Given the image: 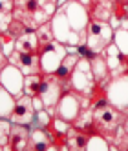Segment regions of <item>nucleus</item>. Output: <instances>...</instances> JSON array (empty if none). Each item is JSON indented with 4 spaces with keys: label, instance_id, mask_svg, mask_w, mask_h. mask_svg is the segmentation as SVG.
Here are the masks:
<instances>
[{
    "label": "nucleus",
    "instance_id": "nucleus-1",
    "mask_svg": "<svg viewBox=\"0 0 128 151\" xmlns=\"http://www.w3.org/2000/svg\"><path fill=\"white\" fill-rule=\"evenodd\" d=\"M93 122H95V127H97V133L103 135L110 144H113L115 131L119 126H123L124 116H123V111L108 104L101 109H93Z\"/></svg>",
    "mask_w": 128,
    "mask_h": 151
},
{
    "label": "nucleus",
    "instance_id": "nucleus-2",
    "mask_svg": "<svg viewBox=\"0 0 128 151\" xmlns=\"http://www.w3.org/2000/svg\"><path fill=\"white\" fill-rule=\"evenodd\" d=\"M113 42V26L110 22L101 20H90L86 31H84V44H86L95 55L103 53Z\"/></svg>",
    "mask_w": 128,
    "mask_h": 151
},
{
    "label": "nucleus",
    "instance_id": "nucleus-3",
    "mask_svg": "<svg viewBox=\"0 0 128 151\" xmlns=\"http://www.w3.org/2000/svg\"><path fill=\"white\" fill-rule=\"evenodd\" d=\"M82 107H90L88 106V96H82L81 93L68 89L64 91V95L60 96V100L57 102L55 109H53V115L66 120L70 124H73V120L79 116V113L82 111Z\"/></svg>",
    "mask_w": 128,
    "mask_h": 151
},
{
    "label": "nucleus",
    "instance_id": "nucleus-4",
    "mask_svg": "<svg viewBox=\"0 0 128 151\" xmlns=\"http://www.w3.org/2000/svg\"><path fill=\"white\" fill-rule=\"evenodd\" d=\"M66 55H68V46H64L59 40H51L48 44H42L39 49L40 71L42 73H55Z\"/></svg>",
    "mask_w": 128,
    "mask_h": 151
},
{
    "label": "nucleus",
    "instance_id": "nucleus-5",
    "mask_svg": "<svg viewBox=\"0 0 128 151\" xmlns=\"http://www.w3.org/2000/svg\"><path fill=\"white\" fill-rule=\"evenodd\" d=\"M93 86H95V78H93V73H92V68H90V60L81 58L79 64H77V68L71 73L70 88L73 91L81 93L82 96H90Z\"/></svg>",
    "mask_w": 128,
    "mask_h": 151
},
{
    "label": "nucleus",
    "instance_id": "nucleus-6",
    "mask_svg": "<svg viewBox=\"0 0 128 151\" xmlns=\"http://www.w3.org/2000/svg\"><path fill=\"white\" fill-rule=\"evenodd\" d=\"M108 100L119 111H128V73H121L119 77H112V80L106 86Z\"/></svg>",
    "mask_w": 128,
    "mask_h": 151
},
{
    "label": "nucleus",
    "instance_id": "nucleus-7",
    "mask_svg": "<svg viewBox=\"0 0 128 151\" xmlns=\"http://www.w3.org/2000/svg\"><path fill=\"white\" fill-rule=\"evenodd\" d=\"M35 115H37V109H35V104H33V96L24 93V95L17 96L9 120L13 124H22V126L31 127L35 124Z\"/></svg>",
    "mask_w": 128,
    "mask_h": 151
},
{
    "label": "nucleus",
    "instance_id": "nucleus-8",
    "mask_svg": "<svg viewBox=\"0 0 128 151\" xmlns=\"http://www.w3.org/2000/svg\"><path fill=\"white\" fill-rule=\"evenodd\" d=\"M24 78H26V75L17 66H13V64H7V66L0 71V86H4V88L15 96L24 95Z\"/></svg>",
    "mask_w": 128,
    "mask_h": 151
},
{
    "label": "nucleus",
    "instance_id": "nucleus-9",
    "mask_svg": "<svg viewBox=\"0 0 128 151\" xmlns=\"http://www.w3.org/2000/svg\"><path fill=\"white\" fill-rule=\"evenodd\" d=\"M9 64L17 66L24 75H31V73H39L40 71L39 53H26V51L15 49L11 55H9Z\"/></svg>",
    "mask_w": 128,
    "mask_h": 151
},
{
    "label": "nucleus",
    "instance_id": "nucleus-10",
    "mask_svg": "<svg viewBox=\"0 0 128 151\" xmlns=\"http://www.w3.org/2000/svg\"><path fill=\"white\" fill-rule=\"evenodd\" d=\"M86 9H88L90 20L110 22L113 17V0H90Z\"/></svg>",
    "mask_w": 128,
    "mask_h": 151
},
{
    "label": "nucleus",
    "instance_id": "nucleus-11",
    "mask_svg": "<svg viewBox=\"0 0 128 151\" xmlns=\"http://www.w3.org/2000/svg\"><path fill=\"white\" fill-rule=\"evenodd\" d=\"M29 131H31L29 126L13 124L11 135H9V142H7V149H11V151L28 149V146H29Z\"/></svg>",
    "mask_w": 128,
    "mask_h": 151
},
{
    "label": "nucleus",
    "instance_id": "nucleus-12",
    "mask_svg": "<svg viewBox=\"0 0 128 151\" xmlns=\"http://www.w3.org/2000/svg\"><path fill=\"white\" fill-rule=\"evenodd\" d=\"M53 147V140H51V133L48 127H39L33 126V129L29 131V146L28 149H37V151H46Z\"/></svg>",
    "mask_w": 128,
    "mask_h": 151
},
{
    "label": "nucleus",
    "instance_id": "nucleus-13",
    "mask_svg": "<svg viewBox=\"0 0 128 151\" xmlns=\"http://www.w3.org/2000/svg\"><path fill=\"white\" fill-rule=\"evenodd\" d=\"M90 68H92V73H93V78H95V84H101V86H108V82L112 80V71L106 64V58L103 53L95 55L92 60H90Z\"/></svg>",
    "mask_w": 128,
    "mask_h": 151
},
{
    "label": "nucleus",
    "instance_id": "nucleus-14",
    "mask_svg": "<svg viewBox=\"0 0 128 151\" xmlns=\"http://www.w3.org/2000/svg\"><path fill=\"white\" fill-rule=\"evenodd\" d=\"M15 49L18 51H26V53H39L40 49V40L37 37L35 29H28L26 33L15 38Z\"/></svg>",
    "mask_w": 128,
    "mask_h": 151
},
{
    "label": "nucleus",
    "instance_id": "nucleus-15",
    "mask_svg": "<svg viewBox=\"0 0 128 151\" xmlns=\"http://www.w3.org/2000/svg\"><path fill=\"white\" fill-rule=\"evenodd\" d=\"M90 135L84 133L82 129L71 126L68 129V149H86Z\"/></svg>",
    "mask_w": 128,
    "mask_h": 151
},
{
    "label": "nucleus",
    "instance_id": "nucleus-16",
    "mask_svg": "<svg viewBox=\"0 0 128 151\" xmlns=\"http://www.w3.org/2000/svg\"><path fill=\"white\" fill-rule=\"evenodd\" d=\"M113 44L123 55H128V18L121 20L119 26L113 29Z\"/></svg>",
    "mask_w": 128,
    "mask_h": 151
},
{
    "label": "nucleus",
    "instance_id": "nucleus-17",
    "mask_svg": "<svg viewBox=\"0 0 128 151\" xmlns=\"http://www.w3.org/2000/svg\"><path fill=\"white\" fill-rule=\"evenodd\" d=\"M42 80H44V73L42 71L26 75V78H24V93L29 95V96H39L40 89H42Z\"/></svg>",
    "mask_w": 128,
    "mask_h": 151
},
{
    "label": "nucleus",
    "instance_id": "nucleus-18",
    "mask_svg": "<svg viewBox=\"0 0 128 151\" xmlns=\"http://www.w3.org/2000/svg\"><path fill=\"white\" fill-rule=\"evenodd\" d=\"M15 100H17V96L9 93L4 86H0V118H9L11 116Z\"/></svg>",
    "mask_w": 128,
    "mask_h": 151
},
{
    "label": "nucleus",
    "instance_id": "nucleus-19",
    "mask_svg": "<svg viewBox=\"0 0 128 151\" xmlns=\"http://www.w3.org/2000/svg\"><path fill=\"white\" fill-rule=\"evenodd\" d=\"M124 18H128V0H113V17L110 20L113 29L119 26V22Z\"/></svg>",
    "mask_w": 128,
    "mask_h": 151
},
{
    "label": "nucleus",
    "instance_id": "nucleus-20",
    "mask_svg": "<svg viewBox=\"0 0 128 151\" xmlns=\"http://www.w3.org/2000/svg\"><path fill=\"white\" fill-rule=\"evenodd\" d=\"M35 31H37V37L40 40V46L48 44V42H51V40H55V35H53V29H51V20H49V22L40 24Z\"/></svg>",
    "mask_w": 128,
    "mask_h": 151
},
{
    "label": "nucleus",
    "instance_id": "nucleus-21",
    "mask_svg": "<svg viewBox=\"0 0 128 151\" xmlns=\"http://www.w3.org/2000/svg\"><path fill=\"white\" fill-rule=\"evenodd\" d=\"M11 127H13V122L9 120V118H0V146L2 147H7Z\"/></svg>",
    "mask_w": 128,
    "mask_h": 151
},
{
    "label": "nucleus",
    "instance_id": "nucleus-22",
    "mask_svg": "<svg viewBox=\"0 0 128 151\" xmlns=\"http://www.w3.org/2000/svg\"><path fill=\"white\" fill-rule=\"evenodd\" d=\"M53 115L49 109H39L37 111V115H35V124L33 126H39V127H49V124H51V120H53Z\"/></svg>",
    "mask_w": 128,
    "mask_h": 151
},
{
    "label": "nucleus",
    "instance_id": "nucleus-23",
    "mask_svg": "<svg viewBox=\"0 0 128 151\" xmlns=\"http://www.w3.org/2000/svg\"><path fill=\"white\" fill-rule=\"evenodd\" d=\"M7 64H9V57L6 55V53H4L2 49H0V71H2V69L7 66Z\"/></svg>",
    "mask_w": 128,
    "mask_h": 151
},
{
    "label": "nucleus",
    "instance_id": "nucleus-24",
    "mask_svg": "<svg viewBox=\"0 0 128 151\" xmlns=\"http://www.w3.org/2000/svg\"><path fill=\"white\" fill-rule=\"evenodd\" d=\"M123 126H124V131L128 133V111H126V116H124V122H123Z\"/></svg>",
    "mask_w": 128,
    "mask_h": 151
}]
</instances>
